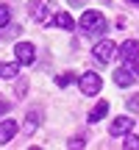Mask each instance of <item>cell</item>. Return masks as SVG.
Wrapping results in <instances>:
<instances>
[{"instance_id": "obj_1", "label": "cell", "mask_w": 139, "mask_h": 150, "mask_svg": "<svg viewBox=\"0 0 139 150\" xmlns=\"http://www.w3.org/2000/svg\"><path fill=\"white\" fill-rule=\"evenodd\" d=\"M81 31L89 33V36H100V33L109 31V22H106V17H103L100 11L89 8V11H84V17H81Z\"/></svg>"}, {"instance_id": "obj_2", "label": "cell", "mask_w": 139, "mask_h": 150, "mask_svg": "<svg viewBox=\"0 0 139 150\" xmlns=\"http://www.w3.org/2000/svg\"><path fill=\"white\" fill-rule=\"evenodd\" d=\"M92 53H95V59L100 61V64H109V61L117 56V45H114L111 39H100V42L92 47Z\"/></svg>"}, {"instance_id": "obj_3", "label": "cell", "mask_w": 139, "mask_h": 150, "mask_svg": "<svg viewBox=\"0 0 139 150\" xmlns=\"http://www.w3.org/2000/svg\"><path fill=\"white\" fill-rule=\"evenodd\" d=\"M78 83H81V92H84V95H97L100 86H103V81H100L97 72H84L78 78Z\"/></svg>"}, {"instance_id": "obj_4", "label": "cell", "mask_w": 139, "mask_h": 150, "mask_svg": "<svg viewBox=\"0 0 139 150\" xmlns=\"http://www.w3.org/2000/svg\"><path fill=\"white\" fill-rule=\"evenodd\" d=\"M14 56H17V61L20 64H33V59H36V47H33L31 42H17L14 45Z\"/></svg>"}, {"instance_id": "obj_5", "label": "cell", "mask_w": 139, "mask_h": 150, "mask_svg": "<svg viewBox=\"0 0 139 150\" xmlns=\"http://www.w3.org/2000/svg\"><path fill=\"white\" fill-rule=\"evenodd\" d=\"M117 56L120 59L125 61V64H128V61H134L136 56H139V42H134V39H128V42H123L117 47Z\"/></svg>"}, {"instance_id": "obj_6", "label": "cell", "mask_w": 139, "mask_h": 150, "mask_svg": "<svg viewBox=\"0 0 139 150\" xmlns=\"http://www.w3.org/2000/svg\"><path fill=\"white\" fill-rule=\"evenodd\" d=\"M17 131H20L17 120H3V122H0V145H9L17 136Z\"/></svg>"}, {"instance_id": "obj_7", "label": "cell", "mask_w": 139, "mask_h": 150, "mask_svg": "<svg viewBox=\"0 0 139 150\" xmlns=\"http://www.w3.org/2000/svg\"><path fill=\"white\" fill-rule=\"evenodd\" d=\"M28 14H31V20H36V22H45L48 25V6L42 3V0H31L28 3Z\"/></svg>"}, {"instance_id": "obj_8", "label": "cell", "mask_w": 139, "mask_h": 150, "mask_svg": "<svg viewBox=\"0 0 139 150\" xmlns=\"http://www.w3.org/2000/svg\"><path fill=\"white\" fill-rule=\"evenodd\" d=\"M131 128H134V120H131V117H117L111 122V128H109V134H111V136H123V134H128Z\"/></svg>"}, {"instance_id": "obj_9", "label": "cell", "mask_w": 139, "mask_h": 150, "mask_svg": "<svg viewBox=\"0 0 139 150\" xmlns=\"http://www.w3.org/2000/svg\"><path fill=\"white\" fill-rule=\"evenodd\" d=\"M134 78H136V75H134V70H131V67H120V70L114 72V83L123 86V89L134 83Z\"/></svg>"}, {"instance_id": "obj_10", "label": "cell", "mask_w": 139, "mask_h": 150, "mask_svg": "<svg viewBox=\"0 0 139 150\" xmlns=\"http://www.w3.org/2000/svg\"><path fill=\"white\" fill-rule=\"evenodd\" d=\"M50 25H56V28H61V31H72L75 28V20L67 14V11H59V14L50 20Z\"/></svg>"}, {"instance_id": "obj_11", "label": "cell", "mask_w": 139, "mask_h": 150, "mask_svg": "<svg viewBox=\"0 0 139 150\" xmlns=\"http://www.w3.org/2000/svg\"><path fill=\"white\" fill-rule=\"evenodd\" d=\"M20 61H0V78H17Z\"/></svg>"}, {"instance_id": "obj_12", "label": "cell", "mask_w": 139, "mask_h": 150, "mask_svg": "<svg viewBox=\"0 0 139 150\" xmlns=\"http://www.w3.org/2000/svg\"><path fill=\"white\" fill-rule=\"evenodd\" d=\"M36 128H39V111H28L25 125H22V134H25V136H31Z\"/></svg>"}, {"instance_id": "obj_13", "label": "cell", "mask_w": 139, "mask_h": 150, "mask_svg": "<svg viewBox=\"0 0 139 150\" xmlns=\"http://www.w3.org/2000/svg\"><path fill=\"white\" fill-rule=\"evenodd\" d=\"M106 111H109V100H100L95 108L89 111V122H97V120H103L106 117Z\"/></svg>"}, {"instance_id": "obj_14", "label": "cell", "mask_w": 139, "mask_h": 150, "mask_svg": "<svg viewBox=\"0 0 139 150\" xmlns=\"http://www.w3.org/2000/svg\"><path fill=\"white\" fill-rule=\"evenodd\" d=\"M75 72H61L59 78H56V86H61V89H64V86H70V83H75Z\"/></svg>"}, {"instance_id": "obj_15", "label": "cell", "mask_w": 139, "mask_h": 150, "mask_svg": "<svg viewBox=\"0 0 139 150\" xmlns=\"http://www.w3.org/2000/svg\"><path fill=\"white\" fill-rule=\"evenodd\" d=\"M123 147L125 150H139V136L128 134V136H125V142H123Z\"/></svg>"}, {"instance_id": "obj_16", "label": "cell", "mask_w": 139, "mask_h": 150, "mask_svg": "<svg viewBox=\"0 0 139 150\" xmlns=\"http://www.w3.org/2000/svg\"><path fill=\"white\" fill-rule=\"evenodd\" d=\"M9 20H11L9 6H6V3H0V25H9Z\"/></svg>"}, {"instance_id": "obj_17", "label": "cell", "mask_w": 139, "mask_h": 150, "mask_svg": "<svg viewBox=\"0 0 139 150\" xmlns=\"http://www.w3.org/2000/svg\"><path fill=\"white\" fill-rule=\"evenodd\" d=\"M125 106H128V111H139V95H134V97H128V100H125Z\"/></svg>"}, {"instance_id": "obj_18", "label": "cell", "mask_w": 139, "mask_h": 150, "mask_svg": "<svg viewBox=\"0 0 139 150\" xmlns=\"http://www.w3.org/2000/svg\"><path fill=\"white\" fill-rule=\"evenodd\" d=\"M14 92H17V95H20V97H25V92H28V81H25V78H22V81H17Z\"/></svg>"}, {"instance_id": "obj_19", "label": "cell", "mask_w": 139, "mask_h": 150, "mask_svg": "<svg viewBox=\"0 0 139 150\" xmlns=\"http://www.w3.org/2000/svg\"><path fill=\"white\" fill-rule=\"evenodd\" d=\"M128 67H131V70H134V75H136V78H139V56H136V59H134V61H128Z\"/></svg>"}, {"instance_id": "obj_20", "label": "cell", "mask_w": 139, "mask_h": 150, "mask_svg": "<svg viewBox=\"0 0 139 150\" xmlns=\"http://www.w3.org/2000/svg\"><path fill=\"white\" fill-rule=\"evenodd\" d=\"M22 28L20 25H9V31H6V36H17V33H20Z\"/></svg>"}, {"instance_id": "obj_21", "label": "cell", "mask_w": 139, "mask_h": 150, "mask_svg": "<svg viewBox=\"0 0 139 150\" xmlns=\"http://www.w3.org/2000/svg\"><path fill=\"white\" fill-rule=\"evenodd\" d=\"M9 108H11V103H9V100H3V97H0V114H6V111H9Z\"/></svg>"}, {"instance_id": "obj_22", "label": "cell", "mask_w": 139, "mask_h": 150, "mask_svg": "<svg viewBox=\"0 0 139 150\" xmlns=\"http://www.w3.org/2000/svg\"><path fill=\"white\" fill-rule=\"evenodd\" d=\"M128 3H139V0H128Z\"/></svg>"}]
</instances>
